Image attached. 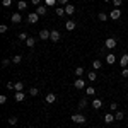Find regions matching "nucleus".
<instances>
[{"label": "nucleus", "instance_id": "2eb2a0df", "mask_svg": "<svg viewBox=\"0 0 128 128\" xmlns=\"http://www.w3.org/2000/svg\"><path fill=\"white\" fill-rule=\"evenodd\" d=\"M17 9L19 10H26L28 9V2H26V0H19V2H17Z\"/></svg>", "mask_w": 128, "mask_h": 128}, {"label": "nucleus", "instance_id": "6e6552de", "mask_svg": "<svg viewBox=\"0 0 128 128\" xmlns=\"http://www.w3.org/2000/svg\"><path fill=\"white\" fill-rule=\"evenodd\" d=\"M75 26H77V22L72 20V19H68L67 22H65V29H67V31H74V29H75Z\"/></svg>", "mask_w": 128, "mask_h": 128}, {"label": "nucleus", "instance_id": "49530a36", "mask_svg": "<svg viewBox=\"0 0 128 128\" xmlns=\"http://www.w3.org/2000/svg\"><path fill=\"white\" fill-rule=\"evenodd\" d=\"M79 128H84V126H79Z\"/></svg>", "mask_w": 128, "mask_h": 128}, {"label": "nucleus", "instance_id": "a18cd8bd", "mask_svg": "<svg viewBox=\"0 0 128 128\" xmlns=\"http://www.w3.org/2000/svg\"><path fill=\"white\" fill-rule=\"evenodd\" d=\"M104 2H109V0H104Z\"/></svg>", "mask_w": 128, "mask_h": 128}, {"label": "nucleus", "instance_id": "f8f14e48", "mask_svg": "<svg viewBox=\"0 0 128 128\" xmlns=\"http://www.w3.org/2000/svg\"><path fill=\"white\" fill-rule=\"evenodd\" d=\"M65 12H67V16H74L75 14V7L72 4H68V5H65Z\"/></svg>", "mask_w": 128, "mask_h": 128}, {"label": "nucleus", "instance_id": "bb28decb", "mask_svg": "<svg viewBox=\"0 0 128 128\" xmlns=\"http://www.w3.org/2000/svg\"><path fill=\"white\" fill-rule=\"evenodd\" d=\"M75 75H77V77H82V75H84V68H82V67H77V68H75Z\"/></svg>", "mask_w": 128, "mask_h": 128}, {"label": "nucleus", "instance_id": "a211bd4d", "mask_svg": "<svg viewBox=\"0 0 128 128\" xmlns=\"http://www.w3.org/2000/svg\"><path fill=\"white\" fill-rule=\"evenodd\" d=\"M87 79L90 80V82H96V80H98V74H96V72H89V74H87Z\"/></svg>", "mask_w": 128, "mask_h": 128}, {"label": "nucleus", "instance_id": "a19ab883", "mask_svg": "<svg viewBox=\"0 0 128 128\" xmlns=\"http://www.w3.org/2000/svg\"><path fill=\"white\" fill-rule=\"evenodd\" d=\"M58 4L62 7H65V5H68V0H58Z\"/></svg>", "mask_w": 128, "mask_h": 128}, {"label": "nucleus", "instance_id": "72a5a7b5", "mask_svg": "<svg viewBox=\"0 0 128 128\" xmlns=\"http://www.w3.org/2000/svg\"><path fill=\"white\" fill-rule=\"evenodd\" d=\"M98 17H99V20H108V16H106L104 12H101V14H99Z\"/></svg>", "mask_w": 128, "mask_h": 128}, {"label": "nucleus", "instance_id": "c756f323", "mask_svg": "<svg viewBox=\"0 0 128 128\" xmlns=\"http://www.w3.org/2000/svg\"><path fill=\"white\" fill-rule=\"evenodd\" d=\"M58 0H44V4H46V7H53L55 4H56Z\"/></svg>", "mask_w": 128, "mask_h": 128}, {"label": "nucleus", "instance_id": "79ce46f5", "mask_svg": "<svg viewBox=\"0 0 128 128\" xmlns=\"http://www.w3.org/2000/svg\"><path fill=\"white\" fill-rule=\"evenodd\" d=\"M31 4H32V5H36V7H40L41 0H31Z\"/></svg>", "mask_w": 128, "mask_h": 128}, {"label": "nucleus", "instance_id": "4be33fe9", "mask_svg": "<svg viewBox=\"0 0 128 128\" xmlns=\"http://www.w3.org/2000/svg\"><path fill=\"white\" fill-rule=\"evenodd\" d=\"M16 92H20V90H24V84L22 82H16V87H14Z\"/></svg>", "mask_w": 128, "mask_h": 128}, {"label": "nucleus", "instance_id": "473e14b6", "mask_svg": "<svg viewBox=\"0 0 128 128\" xmlns=\"http://www.w3.org/2000/svg\"><path fill=\"white\" fill-rule=\"evenodd\" d=\"M2 5L4 7H10L12 5V0H2Z\"/></svg>", "mask_w": 128, "mask_h": 128}, {"label": "nucleus", "instance_id": "4468645a", "mask_svg": "<svg viewBox=\"0 0 128 128\" xmlns=\"http://www.w3.org/2000/svg\"><path fill=\"white\" fill-rule=\"evenodd\" d=\"M114 116H113V114H111V113H108V114H104V123H106V125H109V123H113V121H114Z\"/></svg>", "mask_w": 128, "mask_h": 128}, {"label": "nucleus", "instance_id": "a878e982", "mask_svg": "<svg viewBox=\"0 0 128 128\" xmlns=\"http://www.w3.org/2000/svg\"><path fill=\"white\" fill-rule=\"evenodd\" d=\"M38 94H40V90H38V89H36V87L29 89V96H32V98H36V96H38Z\"/></svg>", "mask_w": 128, "mask_h": 128}, {"label": "nucleus", "instance_id": "cd10ccee", "mask_svg": "<svg viewBox=\"0 0 128 128\" xmlns=\"http://www.w3.org/2000/svg\"><path fill=\"white\" fill-rule=\"evenodd\" d=\"M123 116H125V113H123V111H116V114H114V118L118 120V121H120V120H123Z\"/></svg>", "mask_w": 128, "mask_h": 128}, {"label": "nucleus", "instance_id": "9b49d317", "mask_svg": "<svg viewBox=\"0 0 128 128\" xmlns=\"http://www.w3.org/2000/svg\"><path fill=\"white\" fill-rule=\"evenodd\" d=\"M50 40L53 41V43H56V41L60 40V32H58L56 29H53V31H51V36H50Z\"/></svg>", "mask_w": 128, "mask_h": 128}, {"label": "nucleus", "instance_id": "c03bdc74", "mask_svg": "<svg viewBox=\"0 0 128 128\" xmlns=\"http://www.w3.org/2000/svg\"><path fill=\"white\" fill-rule=\"evenodd\" d=\"M28 128H34V126H28Z\"/></svg>", "mask_w": 128, "mask_h": 128}, {"label": "nucleus", "instance_id": "0eeeda50", "mask_svg": "<svg viewBox=\"0 0 128 128\" xmlns=\"http://www.w3.org/2000/svg\"><path fill=\"white\" fill-rule=\"evenodd\" d=\"M104 46L108 50H113L114 46H116V40L114 38H106V43H104Z\"/></svg>", "mask_w": 128, "mask_h": 128}, {"label": "nucleus", "instance_id": "412c9836", "mask_svg": "<svg viewBox=\"0 0 128 128\" xmlns=\"http://www.w3.org/2000/svg\"><path fill=\"white\" fill-rule=\"evenodd\" d=\"M56 16H60V17H63V16H65V14H67V12H65V7H56Z\"/></svg>", "mask_w": 128, "mask_h": 128}, {"label": "nucleus", "instance_id": "423d86ee", "mask_svg": "<svg viewBox=\"0 0 128 128\" xmlns=\"http://www.w3.org/2000/svg\"><path fill=\"white\" fill-rule=\"evenodd\" d=\"M109 17H111L113 20H118L120 17H121V10L120 9H113L111 12H109Z\"/></svg>", "mask_w": 128, "mask_h": 128}, {"label": "nucleus", "instance_id": "7ed1b4c3", "mask_svg": "<svg viewBox=\"0 0 128 128\" xmlns=\"http://www.w3.org/2000/svg\"><path fill=\"white\" fill-rule=\"evenodd\" d=\"M50 36H51V31H48V29H41L40 31V38L41 41H46V40H50Z\"/></svg>", "mask_w": 128, "mask_h": 128}, {"label": "nucleus", "instance_id": "dca6fc26", "mask_svg": "<svg viewBox=\"0 0 128 128\" xmlns=\"http://www.w3.org/2000/svg\"><path fill=\"white\" fill-rule=\"evenodd\" d=\"M120 65H121V67H126V65H128V55H126V53L120 58Z\"/></svg>", "mask_w": 128, "mask_h": 128}, {"label": "nucleus", "instance_id": "e433bc0d", "mask_svg": "<svg viewBox=\"0 0 128 128\" xmlns=\"http://www.w3.org/2000/svg\"><path fill=\"white\" fill-rule=\"evenodd\" d=\"M109 109H111V111H116V109H118V104H116V102H111V104H109Z\"/></svg>", "mask_w": 128, "mask_h": 128}, {"label": "nucleus", "instance_id": "39448f33", "mask_svg": "<svg viewBox=\"0 0 128 128\" xmlns=\"http://www.w3.org/2000/svg\"><path fill=\"white\" fill-rule=\"evenodd\" d=\"M10 22H12V24H20V22H22V16H20L19 12L12 14V16H10Z\"/></svg>", "mask_w": 128, "mask_h": 128}, {"label": "nucleus", "instance_id": "aec40b11", "mask_svg": "<svg viewBox=\"0 0 128 128\" xmlns=\"http://www.w3.org/2000/svg\"><path fill=\"white\" fill-rule=\"evenodd\" d=\"M84 90H86V96H94L96 94V89L94 87H86Z\"/></svg>", "mask_w": 128, "mask_h": 128}, {"label": "nucleus", "instance_id": "9d476101", "mask_svg": "<svg viewBox=\"0 0 128 128\" xmlns=\"http://www.w3.org/2000/svg\"><path fill=\"white\" fill-rule=\"evenodd\" d=\"M14 99H16L17 102H22V101L26 99V92H22V90H20V92H16V96H14Z\"/></svg>", "mask_w": 128, "mask_h": 128}, {"label": "nucleus", "instance_id": "2f4dec72", "mask_svg": "<svg viewBox=\"0 0 128 128\" xmlns=\"http://www.w3.org/2000/svg\"><path fill=\"white\" fill-rule=\"evenodd\" d=\"M7 121H9V125H16V123H17V118H16V116H10Z\"/></svg>", "mask_w": 128, "mask_h": 128}, {"label": "nucleus", "instance_id": "4c0bfd02", "mask_svg": "<svg viewBox=\"0 0 128 128\" xmlns=\"http://www.w3.org/2000/svg\"><path fill=\"white\" fill-rule=\"evenodd\" d=\"M14 87H16L14 82H7V89H9V90H14Z\"/></svg>", "mask_w": 128, "mask_h": 128}, {"label": "nucleus", "instance_id": "ddd939ff", "mask_svg": "<svg viewBox=\"0 0 128 128\" xmlns=\"http://www.w3.org/2000/svg\"><path fill=\"white\" fill-rule=\"evenodd\" d=\"M114 62H116V56H114L113 53H108V55H106V63H108V65H113Z\"/></svg>", "mask_w": 128, "mask_h": 128}, {"label": "nucleus", "instance_id": "c85d7f7f", "mask_svg": "<svg viewBox=\"0 0 128 128\" xmlns=\"http://www.w3.org/2000/svg\"><path fill=\"white\" fill-rule=\"evenodd\" d=\"M20 62H22V56H20V55H16V56L12 58V63H20Z\"/></svg>", "mask_w": 128, "mask_h": 128}, {"label": "nucleus", "instance_id": "37998d69", "mask_svg": "<svg viewBox=\"0 0 128 128\" xmlns=\"http://www.w3.org/2000/svg\"><path fill=\"white\" fill-rule=\"evenodd\" d=\"M121 75H123V77H128V68H123V72H121Z\"/></svg>", "mask_w": 128, "mask_h": 128}, {"label": "nucleus", "instance_id": "f704fd0d", "mask_svg": "<svg viewBox=\"0 0 128 128\" xmlns=\"http://www.w3.org/2000/svg\"><path fill=\"white\" fill-rule=\"evenodd\" d=\"M28 38H29V36H28L26 32H20V34H19V40H20V41H26Z\"/></svg>", "mask_w": 128, "mask_h": 128}, {"label": "nucleus", "instance_id": "f3484780", "mask_svg": "<svg viewBox=\"0 0 128 128\" xmlns=\"http://www.w3.org/2000/svg\"><path fill=\"white\" fill-rule=\"evenodd\" d=\"M34 44H36V38H28V40H26V46H28V48H32Z\"/></svg>", "mask_w": 128, "mask_h": 128}, {"label": "nucleus", "instance_id": "20e7f679", "mask_svg": "<svg viewBox=\"0 0 128 128\" xmlns=\"http://www.w3.org/2000/svg\"><path fill=\"white\" fill-rule=\"evenodd\" d=\"M74 87H75V89H79V90L86 89V82H84V79L77 77V79H75V82H74Z\"/></svg>", "mask_w": 128, "mask_h": 128}, {"label": "nucleus", "instance_id": "f03ea898", "mask_svg": "<svg viewBox=\"0 0 128 128\" xmlns=\"http://www.w3.org/2000/svg\"><path fill=\"white\" fill-rule=\"evenodd\" d=\"M38 19H40V14L38 12H31L28 16V22L29 24H38Z\"/></svg>", "mask_w": 128, "mask_h": 128}, {"label": "nucleus", "instance_id": "b1692460", "mask_svg": "<svg viewBox=\"0 0 128 128\" xmlns=\"http://www.w3.org/2000/svg\"><path fill=\"white\" fill-rule=\"evenodd\" d=\"M101 67H102V63H101L99 60H94V62H92V68L94 70H99Z\"/></svg>", "mask_w": 128, "mask_h": 128}, {"label": "nucleus", "instance_id": "58836bf2", "mask_svg": "<svg viewBox=\"0 0 128 128\" xmlns=\"http://www.w3.org/2000/svg\"><path fill=\"white\" fill-rule=\"evenodd\" d=\"M9 65H10V60H7V58H5L4 62H2V67H4V68H5V67H9Z\"/></svg>", "mask_w": 128, "mask_h": 128}, {"label": "nucleus", "instance_id": "c9c22d12", "mask_svg": "<svg viewBox=\"0 0 128 128\" xmlns=\"http://www.w3.org/2000/svg\"><path fill=\"white\" fill-rule=\"evenodd\" d=\"M7 29H9V28H7V24H2V26H0V32H2V34H4V32H7Z\"/></svg>", "mask_w": 128, "mask_h": 128}, {"label": "nucleus", "instance_id": "6ab92c4d", "mask_svg": "<svg viewBox=\"0 0 128 128\" xmlns=\"http://www.w3.org/2000/svg\"><path fill=\"white\" fill-rule=\"evenodd\" d=\"M101 106H102V101H101V99H94V101H92V108L94 109H99Z\"/></svg>", "mask_w": 128, "mask_h": 128}, {"label": "nucleus", "instance_id": "5701e85b", "mask_svg": "<svg viewBox=\"0 0 128 128\" xmlns=\"http://www.w3.org/2000/svg\"><path fill=\"white\" fill-rule=\"evenodd\" d=\"M46 7H44V5H40V7H38V9H36V12H38V14H40V16H44V14H46Z\"/></svg>", "mask_w": 128, "mask_h": 128}, {"label": "nucleus", "instance_id": "1a4fd4ad", "mask_svg": "<svg viewBox=\"0 0 128 128\" xmlns=\"http://www.w3.org/2000/svg\"><path fill=\"white\" fill-rule=\"evenodd\" d=\"M44 99H46V102H48V104H53V102L56 101V94H55V92H48Z\"/></svg>", "mask_w": 128, "mask_h": 128}, {"label": "nucleus", "instance_id": "ea45409f", "mask_svg": "<svg viewBox=\"0 0 128 128\" xmlns=\"http://www.w3.org/2000/svg\"><path fill=\"white\" fill-rule=\"evenodd\" d=\"M5 102H7V96L2 94V96H0V104H5Z\"/></svg>", "mask_w": 128, "mask_h": 128}, {"label": "nucleus", "instance_id": "f257e3e1", "mask_svg": "<svg viewBox=\"0 0 128 128\" xmlns=\"http://www.w3.org/2000/svg\"><path fill=\"white\" fill-rule=\"evenodd\" d=\"M72 121L77 123V125H84V123L87 121V118H86L84 114H80V113H75V114H72Z\"/></svg>", "mask_w": 128, "mask_h": 128}, {"label": "nucleus", "instance_id": "393cba45", "mask_svg": "<svg viewBox=\"0 0 128 128\" xmlns=\"http://www.w3.org/2000/svg\"><path fill=\"white\" fill-rule=\"evenodd\" d=\"M84 108H87V99L86 98L79 101V109H84Z\"/></svg>", "mask_w": 128, "mask_h": 128}, {"label": "nucleus", "instance_id": "7c9ffc66", "mask_svg": "<svg viewBox=\"0 0 128 128\" xmlns=\"http://www.w3.org/2000/svg\"><path fill=\"white\" fill-rule=\"evenodd\" d=\"M121 4H123V0H113V5H114V9H120V7H121Z\"/></svg>", "mask_w": 128, "mask_h": 128}]
</instances>
